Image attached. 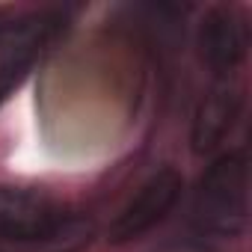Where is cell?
Listing matches in <instances>:
<instances>
[{
  "mask_svg": "<svg viewBox=\"0 0 252 252\" xmlns=\"http://www.w3.org/2000/svg\"><path fill=\"white\" fill-rule=\"evenodd\" d=\"M249 220V166L243 155L220 158L202 178L193 202V222L202 234L234 237Z\"/></svg>",
  "mask_w": 252,
  "mask_h": 252,
  "instance_id": "obj_1",
  "label": "cell"
},
{
  "mask_svg": "<svg viewBox=\"0 0 252 252\" xmlns=\"http://www.w3.org/2000/svg\"><path fill=\"white\" fill-rule=\"evenodd\" d=\"M246 45H249V33L243 18H237L228 9L214 12L199 33V48L205 63L214 71H231L243 57H246Z\"/></svg>",
  "mask_w": 252,
  "mask_h": 252,
  "instance_id": "obj_4",
  "label": "cell"
},
{
  "mask_svg": "<svg viewBox=\"0 0 252 252\" xmlns=\"http://www.w3.org/2000/svg\"><path fill=\"white\" fill-rule=\"evenodd\" d=\"M74 217L54 199L0 184V240L51 243L71 228Z\"/></svg>",
  "mask_w": 252,
  "mask_h": 252,
  "instance_id": "obj_2",
  "label": "cell"
},
{
  "mask_svg": "<svg viewBox=\"0 0 252 252\" xmlns=\"http://www.w3.org/2000/svg\"><path fill=\"white\" fill-rule=\"evenodd\" d=\"M184 190V178L175 172V169H160L155 172L140 190L137 196L125 205L116 220L110 222V243H131V240H140L146 231H152L178 202Z\"/></svg>",
  "mask_w": 252,
  "mask_h": 252,
  "instance_id": "obj_3",
  "label": "cell"
},
{
  "mask_svg": "<svg viewBox=\"0 0 252 252\" xmlns=\"http://www.w3.org/2000/svg\"><path fill=\"white\" fill-rule=\"evenodd\" d=\"M9 92H12V86H9V83H0V104H3V98H6Z\"/></svg>",
  "mask_w": 252,
  "mask_h": 252,
  "instance_id": "obj_6",
  "label": "cell"
},
{
  "mask_svg": "<svg viewBox=\"0 0 252 252\" xmlns=\"http://www.w3.org/2000/svg\"><path fill=\"white\" fill-rule=\"evenodd\" d=\"M231 119H234V95L225 98V92H217L214 98H208L199 110L196 119V149H211L228 128H231Z\"/></svg>",
  "mask_w": 252,
  "mask_h": 252,
  "instance_id": "obj_5",
  "label": "cell"
},
{
  "mask_svg": "<svg viewBox=\"0 0 252 252\" xmlns=\"http://www.w3.org/2000/svg\"><path fill=\"white\" fill-rule=\"evenodd\" d=\"M6 27H9V21H0V39H3V33H6Z\"/></svg>",
  "mask_w": 252,
  "mask_h": 252,
  "instance_id": "obj_7",
  "label": "cell"
}]
</instances>
